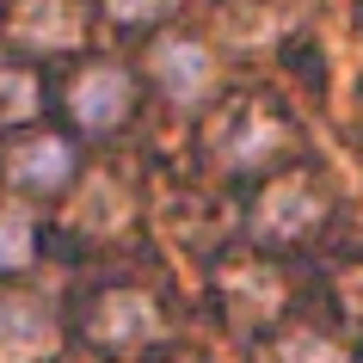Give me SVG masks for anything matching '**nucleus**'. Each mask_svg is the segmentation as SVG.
I'll return each instance as SVG.
<instances>
[{"instance_id":"2","label":"nucleus","mask_w":363,"mask_h":363,"mask_svg":"<svg viewBox=\"0 0 363 363\" xmlns=\"http://www.w3.org/2000/svg\"><path fill=\"white\" fill-rule=\"evenodd\" d=\"M160 333V314H154V302L148 296H105L99 302V314H93V339L105 345V351H135L142 339H154Z\"/></svg>"},{"instance_id":"9","label":"nucleus","mask_w":363,"mask_h":363,"mask_svg":"<svg viewBox=\"0 0 363 363\" xmlns=\"http://www.w3.org/2000/svg\"><path fill=\"white\" fill-rule=\"evenodd\" d=\"M271 363H339V351H333L320 333H289V339L271 351Z\"/></svg>"},{"instance_id":"7","label":"nucleus","mask_w":363,"mask_h":363,"mask_svg":"<svg viewBox=\"0 0 363 363\" xmlns=\"http://www.w3.org/2000/svg\"><path fill=\"white\" fill-rule=\"evenodd\" d=\"M320 216V203L308 197V185H277V191L265 197V228L271 234H296V228H308Z\"/></svg>"},{"instance_id":"4","label":"nucleus","mask_w":363,"mask_h":363,"mask_svg":"<svg viewBox=\"0 0 363 363\" xmlns=\"http://www.w3.org/2000/svg\"><path fill=\"white\" fill-rule=\"evenodd\" d=\"M123 111H130V74L123 68H93L74 86V117L86 130H111Z\"/></svg>"},{"instance_id":"3","label":"nucleus","mask_w":363,"mask_h":363,"mask_svg":"<svg viewBox=\"0 0 363 363\" xmlns=\"http://www.w3.org/2000/svg\"><path fill=\"white\" fill-rule=\"evenodd\" d=\"M154 80H160V86L179 99V105H191V99L210 93L216 62H210V50H203V43L172 38V43H160V50H154Z\"/></svg>"},{"instance_id":"10","label":"nucleus","mask_w":363,"mask_h":363,"mask_svg":"<svg viewBox=\"0 0 363 363\" xmlns=\"http://www.w3.org/2000/svg\"><path fill=\"white\" fill-rule=\"evenodd\" d=\"M0 111H6V117L31 111V80H25V74H0Z\"/></svg>"},{"instance_id":"5","label":"nucleus","mask_w":363,"mask_h":363,"mask_svg":"<svg viewBox=\"0 0 363 363\" xmlns=\"http://www.w3.org/2000/svg\"><path fill=\"white\" fill-rule=\"evenodd\" d=\"M6 172H13L19 185H31V191H56L62 179H68V148H62L56 135H43V142H25V148L6 160Z\"/></svg>"},{"instance_id":"11","label":"nucleus","mask_w":363,"mask_h":363,"mask_svg":"<svg viewBox=\"0 0 363 363\" xmlns=\"http://www.w3.org/2000/svg\"><path fill=\"white\" fill-rule=\"evenodd\" d=\"M117 19H160V13H172L179 0H105Z\"/></svg>"},{"instance_id":"8","label":"nucleus","mask_w":363,"mask_h":363,"mask_svg":"<svg viewBox=\"0 0 363 363\" xmlns=\"http://www.w3.org/2000/svg\"><path fill=\"white\" fill-rule=\"evenodd\" d=\"M25 259H31V216L0 210V271H19Z\"/></svg>"},{"instance_id":"6","label":"nucleus","mask_w":363,"mask_h":363,"mask_svg":"<svg viewBox=\"0 0 363 363\" xmlns=\"http://www.w3.org/2000/svg\"><path fill=\"white\" fill-rule=\"evenodd\" d=\"M74 13L62 0H25L19 6V38L25 43H74Z\"/></svg>"},{"instance_id":"1","label":"nucleus","mask_w":363,"mask_h":363,"mask_svg":"<svg viewBox=\"0 0 363 363\" xmlns=\"http://www.w3.org/2000/svg\"><path fill=\"white\" fill-rule=\"evenodd\" d=\"M50 345H56L50 308H38L31 296H0V363H31Z\"/></svg>"}]
</instances>
